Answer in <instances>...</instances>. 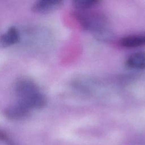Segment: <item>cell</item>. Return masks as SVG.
<instances>
[{
  "mask_svg": "<svg viewBox=\"0 0 145 145\" xmlns=\"http://www.w3.org/2000/svg\"><path fill=\"white\" fill-rule=\"evenodd\" d=\"M99 2L97 0H74L72 5L77 9L86 10L95 6Z\"/></svg>",
  "mask_w": 145,
  "mask_h": 145,
  "instance_id": "52a82bcc",
  "label": "cell"
},
{
  "mask_svg": "<svg viewBox=\"0 0 145 145\" xmlns=\"http://www.w3.org/2000/svg\"><path fill=\"white\" fill-rule=\"evenodd\" d=\"M63 2L62 0H40L33 4L32 10L37 13H46L60 7Z\"/></svg>",
  "mask_w": 145,
  "mask_h": 145,
  "instance_id": "3957f363",
  "label": "cell"
},
{
  "mask_svg": "<svg viewBox=\"0 0 145 145\" xmlns=\"http://www.w3.org/2000/svg\"><path fill=\"white\" fill-rule=\"evenodd\" d=\"M14 89L18 102L30 110L41 109L46 105L45 97L36 83L28 78L19 79L15 84Z\"/></svg>",
  "mask_w": 145,
  "mask_h": 145,
  "instance_id": "6da1fadb",
  "label": "cell"
},
{
  "mask_svg": "<svg viewBox=\"0 0 145 145\" xmlns=\"http://www.w3.org/2000/svg\"><path fill=\"white\" fill-rule=\"evenodd\" d=\"M1 137V134H0V137Z\"/></svg>",
  "mask_w": 145,
  "mask_h": 145,
  "instance_id": "ba28073f",
  "label": "cell"
},
{
  "mask_svg": "<svg viewBox=\"0 0 145 145\" xmlns=\"http://www.w3.org/2000/svg\"><path fill=\"white\" fill-rule=\"evenodd\" d=\"M20 39L19 30L15 27H11L0 36V45L8 47L19 42Z\"/></svg>",
  "mask_w": 145,
  "mask_h": 145,
  "instance_id": "277c9868",
  "label": "cell"
},
{
  "mask_svg": "<svg viewBox=\"0 0 145 145\" xmlns=\"http://www.w3.org/2000/svg\"><path fill=\"white\" fill-rule=\"evenodd\" d=\"M30 111L24 105L18 102L16 104L7 108L5 110V115L9 119L19 120L27 117Z\"/></svg>",
  "mask_w": 145,
  "mask_h": 145,
  "instance_id": "7a4b0ae2",
  "label": "cell"
},
{
  "mask_svg": "<svg viewBox=\"0 0 145 145\" xmlns=\"http://www.w3.org/2000/svg\"><path fill=\"white\" fill-rule=\"evenodd\" d=\"M120 44L126 48H137L142 46L145 45V34L126 36L120 40Z\"/></svg>",
  "mask_w": 145,
  "mask_h": 145,
  "instance_id": "8992f818",
  "label": "cell"
},
{
  "mask_svg": "<svg viewBox=\"0 0 145 145\" xmlns=\"http://www.w3.org/2000/svg\"><path fill=\"white\" fill-rule=\"evenodd\" d=\"M128 67L135 70L145 69V53L139 52L131 54L126 61Z\"/></svg>",
  "mask_w": 145,
  "mask_h": 145,
  "instance_id": "5b68a950",
  "label": "cell"
}]
</instances>
